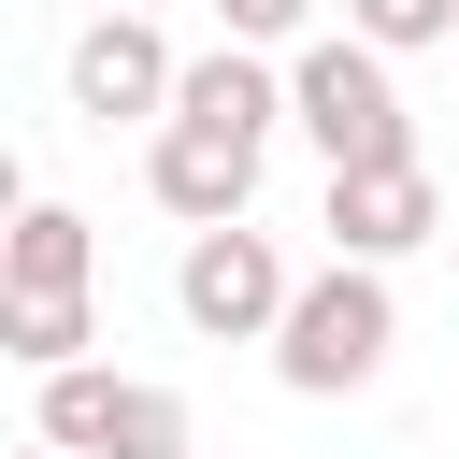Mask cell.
Wrapping results in <instances>:
<instances>
[{
  "label": "cell",
  "mask_w": 459,
  "mask_h": 459,
  "mask_svg": "<svg viewBox=\"0 0 459 459\" xmlns=\"http://www.w3.org/2000/svg\"><path fill=\"white\" fill-rule=\"evenodd\" d=\"M287 129L330 158V172H373V158H416V115H402V86H387V43H301L287 57Z\"/></svg>",
  "instance_id": "7a4b0ae2"
},
{
  "label": "cell",
  "mask_w": 459,
  "mask_h": 459,
  "mask_svg": "<svg viewBox=\"0 0 459 459\" xmlns=\"http://www.w3.org/2000/svg\"><path fill=\"white\" fill-rule=\"evenodd\" d=\"M215 29L273 57V43H301V29H316V0H215Z\"/></svg>",
  "instance_id": "7c38bea8"
},
{
  "label": "cell",
  "mask_w": 459,
  "mask_h": 459,
  "mask_svg": "<svg viewBox=\"0 0 459 459\" xmlns=\"http://www.w3.org/2000/svg\"><path fill=\"white\" fill-rule=\"evenodd\" d=\"M129 14H158V0H129Z\"/></svg>",
  "instance_id": "5bb4252c"
},
{
  "label": "cell",
  "mask_w": 459,
  "mask_h": 459,
  "mask_svg": "<svg viewBox=\"0 0 459 459\" xmlns=\"http://www.w3.org/2000/svg\"><path fill=\"white\" fill-rule=\"evenodd\" d=\"M172 301H186V330L201 344H273L287 330V301H301V273L273 258V230H186V258H172Z\"/></svg>",
  "instance_id": "277c9868"
},
{
  "label": "cell",
  "mask_w": 459,
  "mask_h": 459,
  "mask_svg": "<svg viewBox=\"0 0 459 459\" xmlns=\"http://www.w3.org/2000/svg\"><path fill=\"white\" fill-rule=\"evenodd\" d=\"M143 186H158V215H186V230H230V215L258 201V129L158 115V158H143Z\"/></svg>",
  "instance_id": "5b68a950"
},
{
  "label": "cell",
  "mask_w": 459,
  "mask_h": 459,
  "mask_svg": "<svg viewBox=\"0 0 459 459\" xmlns=\"http://www.w3.org/2000/svg\"><path fill=\"white\" fill-rule=\"evenodd\" d=\"M14 459H72V445H43V430H29V445H14Z\"/></svg>",
  "instance_id": "4fadbf2b"
},
{
  "label": "cell",
  "mask_w": 459,
  "mask_h": 459,
  "mask_svg": "<svg viewBox=\"0 0 459 459\" xmlns=\"http://www.w3.org/2000/svg\"><path fill=\"white\" fill-rule=\"evenodd\" d=\"M316 230H330V258H416L445 230V186H430V158H373V172H330Z\"/></svg>",
  "instance_id": "8992f818"
},
{
  "label": "cell",
  "mask_w": 459,
  "mask_h": 459,
  "mask_svg": "<svg viewBox=\"0 0 459 459\" xmlns=\"http://www.w3.org/2000/svg\"><path fill=\"white\" fill-rule=\"evenodd\" d=\"M387 344H402L387 258H330V273H301V301H287V330H273V373H287L301 402H344V387L387 373Z\"/></svg>",
  "instance_id": "6da1fadb"
},
{
  "label": "cell",
  "mask_w": 459,
  "mask_h": 459,
  "mask_svg": "<svg viewBox=\"0 0 459 459\" xmlns=\"http://www.w3.org/2000/svg\"><path fill=\"white\" fill-rule=\"evenodd\" d=\"M172 86H186V57H172L158 14H129V0L72 43V115H100V129H115V115H172Z\"/></svg>",
  "instance_id": "52a82bcc"
},
{
  "label": "cell",
  "mask_w": 459,
  "mask_h": 459,
  "mask_svg": "<svg viewBox=\"0 0 459 459\" xmlns=\"http://www.w3.org/2000/svg\"><path fill=\"white\" fill-rule=\"evenodd\" d=\"M86 273H100L86 215H72V201H29V215H14V244H0V287H86Z\"/></svg>",
  "instance_id": "30bf717a"
},
{
  "label": "cell",
  "mask_w": 459,
  "mask_h": 459,
  "mask_svg": "<svg viewBox=\"0 0 459 459\" xmlns=\"http://www.w3.org/2000/svg\"><path fill=\"white\" fill-rule=\"evenodd\" d=\"M344 29H359V43H387V57H416V43H445V29H459V0H344Z\"/></svg>",
  "instance_id": "8fae6325"
},
{
  "label": "cell",
  "mask_w": 459,
  "mask_h": 459,
  "mask_svg": "<svg viewBox=\"0 0 459 459\" xmlns=\"http://www.w3.org/2000/svg\"><path fill=\"white\" fill-rule=\"evenodd\" d=\"M86 344H100L86 287H0V359H14V373H72Z\"/></svg>",
  "instance_id": "9c48e42d"
},
{
  "label": "cell",
  "mask_w": 459,
  "mask_h": 459,
  "mask_svg": "<svg viewBox=\"0 0 459 459\" xmlns=\"http://www.w3.org/2000/svg\"><path fill=\"white\" fill-rule=\"evenodd\" d=\"M172 115H215V129H287V72L258 57V43H215V57H186V86H172Z\"/></svg>",
  "instance_id": "ba28073f"
},
{
  "label": "cell",
  "mask_w": 459,
  "mask_h": 459,
  "mask_svg": "<svg viewBox=\"0 0 459 459\" xmlns=\"http://www.w3.org/2000/svg\"><path fill=\"white\" fill-rule=\"evenodd\" d=\"M43 387V445H72V459H201V430H186V402L172 387H143V373H100V359H72V373H29Z\"/></svg>",
  "instance_id": "3957f363"
}]
</instances>
